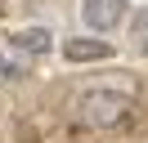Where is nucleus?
Instances as JSON below:
<instances>
[{
	"label": "nucleus",
	"instance_id": "f257e3e1",
	"mask_svg": "<svg viewBox=\"0 0 148 143\" xmlns=\"http://www.w3.org/2000/svg\"><path fill=\"white\" fill-rule=\"evenodd\" d=\"M76 112H81V121L94 125V130H117V125L130 121L135 98H130L126 89H85V94L76 98Z\"/></svg>",
	"mask_w": 148,
	"mask_h": 143
},
{
	"label": "nucleus",
	"instance_id": "f03ea898",
	"mask_svg": "<svg viewBox=\"0 0 148 143\" xmlns=\"http://www.w3.org/2000/svg\"><path fill=\"white\" fill-rule=\"evenodd\" d=\"M81 18L90 31H112L117 22H126V0H81Z\"/></svg>",
	"mask_w": 148,
	"mask_h": 143
},
{
	"label": "nucleus",
	"instance_id": "7ed1b4c3",
	"mask_svg": "<svg viewBox=\"0 0 148 143\" xmlns=\"http://www.w3.org/2000/svg\"><path fill=\"white\" fill-rule=\"evenodd\" d=\"M9 45L23 54V58H40V54L54 49V36H49L45 27H23V31H14V36H9Z\"/></svg>",
	"mask_w": 148,
	"mask_h": 143
},
{
	"label": "nucleus",
	"instance_id": "20e7f679",
	"mask_svg": "<svg viewBox=\"0 0 148 143\" xmlns=\"http://www.w3.org/2000/svg\"><path fill=\"white\" fill-rule=\"evenodd\" d=\"M112 45L108 40H94V36H76V40H63V58L72 63H94V58H108Z\"/></svg>",
	"mask_w": 148,
	"mask_h": 143
},
{
	"label": "nucleus",
	"instance_id": "39448f33",
	"mask_svg": "<svg viewBox=\"0 0 148 143\" xmlns=\"http://www.w3.org/2000/svg\"><path fill=\"white\" fill-rule=\"evenodd\" d=\"M0 76H9V80L27 76V58L9 45V36H0Z\"/></svg>",
	"mask_w": 148,
	"mask_h": 143
},
{
	"label": "nucleus",
	"instance_id": "423d86ee",
	"mask_svg": "<svg viewBox=\"0 0 148 143\" xmlns=\"http://www.w3.org/2000/svg\"><path fill=\"white\" fill-rule=\"evenodd\" d=\"M130 45H135V54H148V9H135V18H130Z\"/></svg>",
	"mask_w": 148,
	"mask_h": 143
}]
</instances>
